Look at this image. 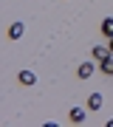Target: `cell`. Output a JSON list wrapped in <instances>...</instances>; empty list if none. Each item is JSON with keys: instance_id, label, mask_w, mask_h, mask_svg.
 Wrapping results in <instances>:
<instances>
[{"instance_id": "6da1fadb", "label": "cell", "mask_w": 113, "mask_h": 127, "mask_svg": "<svg viewBox=\"0 0 113 127\" xmlns=\"http://www.w3.org/2000/svg\"><path fill=\"white\" fill-rule=\"evenodd\" d=\"M76 76H79V79H88V76H93V62H82L79 68H76Z\"/></svg>"}, {"instance_id": "7a4b0ae2", "label": "cell", "mask_w": 113, "mask_h": 127, "mask_svg": "<svg viewBox=\"0 0 113 127\" xmlns=\"http://www.w3.org/2000/svg\"><path fill=\"white\" fill-rule=\"evenodd\" d=\"M23 31H26V26H23V23H11V26H9V40H20Z\"/></svg>"}, {"instance_id": "3957f363", "label": "cell", "mask_w": 113, "mask_h": 127, "mask_svg": "<svg viewBox=\"0 0 113 127\" xmlns=\"http://www.w3.org/2000/svg\"><path fill=\"white\" fill-rule=\"evenodd\" d=\"M99 31L108 37V40H113V17H105L102 20V28H99Z\"/></svg>"}, {"instance_id": "277c9868", "label": "cell", "mask_w": 113, "mask_h": 127, "mask_svg": "<svg viewBox=\"0 0 113 127\" xmlns=\"http://www.w3.org/2000/svg\"><path fill=\"white\" fill-rule=\"evenodd\" d=\"M102 107V93H90L88 99V110H99Z\"/></svg>"}, {"instance_id": "5b68a950", "label": "cell", "mask_w": 113, "mask_h": 127, "mask_svg": "<svg viewBox=\"0 0 113 127\" xmlns=\"http://www.w3.org/2000/svg\"><path fill=\"white\" fill-rule=\"evenodd\" d=\"M82 122H85V110H82V107H74L71 110V124H82Z\"/></svg>"}, {"instance_id": "8992f818", "label": "cell", "mask_w": 113, "mask_h": 127, "mask_svg": "<svg viewBox=\"0 0 113 127\" xmlns=\"http://www.w3.org/2000/svg\"><path fill=\"white\" fill-rule=\"evenodd\" d=\"M102 73H108V76H113V54L102 59Z\"/></svg>"}, {"instance_id": "52a82bcc", "label": "cell", "mask_w": 113, "mask_h": 127, "mask_svg": "<svg viewBox=\"0 0 113 127\" xmlns=\"http://www.w3.org/2000/svg\"><path fill=\"white\" fill-rule=\"evenodd\" d=\"M105 57H110V48H105V45H96V48H93V59H99V62H102Z\"/></svg>"}, {"instance_id": "ba28073f", "label": "cell", "mask_w": 113, "mask_h": 127, "mask_svg": "<svg viewBox=\"0 0 113 127\" xmlns=\"http://www.w3.org/2000/svg\"><path fill=\"white\" fill-rule=\"evenodd\" d=\"M20 82H23V85H34V82H37V76H34L31 71H20Z\"/></svg>"}, {"instance_id": "9c48e42d", "label": "cell", "mask_w": 113, "mask_h": 127, "mask_svg": "<svg viewBox=\"0 0 113 127\" xmlns=\"http://www.w3.org/2000/svg\"><path fill=\"white\" fill-rule=\"evenodd\" d=\"M108 48H110V54H113V40H110V45H108Z\"/></svg>"}]
</instances>
